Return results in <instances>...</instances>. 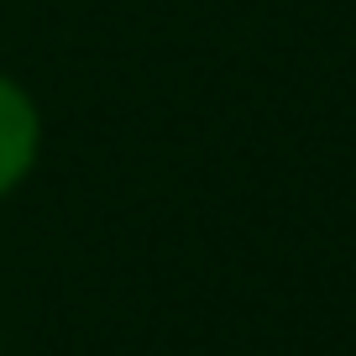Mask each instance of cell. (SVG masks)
I'll return each mask as SVG.
<instances>
[{
	"mask_svg": "<svg viewBox=\"0 0 356 356\" xmlns=\"http://www.w3.org/2000/svg\"><path fill=\"white\" fill-rule=\"evenodd\" d=\"M32 152H37V115L22 100V89L0 79V194L26 173Z\"/></svg>",
	"mask_w": 356,
	"mask_h": 356,
	"instance_id": "1",
	"label": "cell"
}]
</instances>
